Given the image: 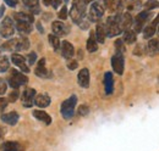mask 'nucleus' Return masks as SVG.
I'll use <instances>...</instances> for the list:
<instances>
[{
    "label": "nucleus",
    "mask_w": 159,
    "mask_h": 151,
    "mask_svg": "<svg viewBox=\"0 0 159 151\" xmlns=\"http://www.w3.org/2000/svg\"><path fill=\"white\" fill-rule=\"evenodd\" d=\"M4 2L6 4V5H9L10 7H15L16 6V0H4Z\"/></svg>",
    "instance_id": "obj_44"
},
{
    "label": "nucleus",
    "mask_w": 159,
    "mask_h": 151,
    "mask_svg": "<svg viewBox=\"0 0 159 151\" xmlns=\"http://www.w3.org/2000/svg\"><path fill=\"white\" fill-rule=\"evenodd\" d=\"M30 48V41L27 38H19V41H17V51L21 50H27Z\"/></svg>",
    "instance_id": "obj_33"
},
{
    "label": "nucleus",
    "mask_w": 159,
    "mask_h": 151,
    "mask_svg": "<svg viewBox=\"0 0 159 151\" xmlns=\"http://www.w3.org/2000/svg\"><path fill=\"white\" fill-rule=\"evenodd\" d=\"M28 82V78L23 75L22 72H19L16 70L11 71V75L9 77V84L12 89H19L20 85H23Z\"/></svg>",
    "instance_id": "obj_6"
},
{
    "label": "nucleus",
    "mask_w": 159,
    "mask_h": 151,
    "mask_svg": "<svg viewBox=\"0 0 159 151\" xmlns=\"http://www.w3.org/2000/svg\"><path fill=\"white\" fill-rule=\"evenodd\" d=\"M157 34H158V38H159V24H158V28H157Z\"/></svg>",
    "instance_id": "obj_51"
},
{
    "label": "nucleus",
    "mask_w": 159,
    "mask_h": 151,
    "mask_svg": "<svg viewBox=\"0 0 159 151\" xmlns=\"http://www.w3.org/2000/svg\"><path fill=\"white\" fill-rule=\"evenodd\" d=\"M77 82L80 87L82 88H88L89 87V71L88 68H82L77 75Z\"/></svg>",
    "instance_id": "obj_13"
},
{
    "label": "nucleus",
    "mask_w": 159,
    "mask_h": 151,
    "mask_svg": "<svg viewBox=\"0 0 159 151\" xmlns=\"http://www.w3.org/2000/svg\"><path fill=\"white\" fill-rule=\"evenodd\" d=\"M11 61H12L14 65H16L20 68L22 72H25V73H28L30 72V68H28V66L26 63V58L23 56H21L20 54H12Z\"/></svg>",
    "instance_id": "obj_12"
},
{
    "label": "nucleus",
    "mask_w": 159,
    "mask_h": 151,
    "mask_svg": "<svg viewBox=\"0 0 159 151\" xmlns=\"http://www.w3.org/2000/svg\"><path fill=\"white\" fill-rule=\"evenodd\" d=\"M147 50H148L149 55H152V56L158 55L159 54V39H151V40L148 41Z\"/></svg>",
    "instance_id": "obj_22"
},
{
    "label": "nucleus",
    "mask_w": 159,
    "mask_h": 151,
    "mask_svg": "<svg viewBox=\"0 0 159 151\" xmlns=\"http://www.w3.org/2000/svg\"><path fill=\"white\" fill-rule=\"evenodd\" d=\"M58 16H59L60 19H66V17H67V7L66 6H62L61 7V10L59 11Z\"/></svg>",
    "instance_id": "obj_39"
},
{
    "label": "nucleus",
    "mask_w": 159,
    "mask_h": 151,
    "mask_svg": "<svg viewBox=\"0 0 159 151\" xmlns=\"http://www.w3.org/2000/svg\"><path fill=\"white\" fill-rule=\"evenodd\" d=\"M36 90L32 88H27L23 90L21 100H22V105L25 107H32V105L34 104V99H36Z\"/></svg>",
    "instance_id": "obj_8"
},
{
    "label": "nucleus",
    "mask_w": 159,
    "mask_h": 151,
    "mask_svg": "<svg viewBox=\"0 0 159 151\" xmlns=\"http://www.w3.org/2000/svg\"><path fill=\"white\" fill-rule=\"evenodd\" d=\"M79 114L80 116H87L88 112H89V107L87 106V105H81L79 107Z\"/></svg>",
    "instance_id": "obj_38"
},
{
    "label": "nucleus",
    "mask_w": 159,
    "mask_h": 151,
    "mask_svg": "<svg viewBox=\"0 0 159 151\" xmlns=\"http://www.w3.org/2000/svg\"><path fill=\"white\" fill-rule=\"evenodd\" d=\"M22 2H23V5H26L31 10L32 14H39L40 12L39 6H38L39 0H22Z\"/></svg>",
    "instance_id": "obj_26"
},
{
    "label": "nucleus",
    "mask_w": 159,
    "mask_h": 151,
    "mask_svg": "<svg viewBox=\"0 0 159 151\" xmlns=\"http://www.w3.org/2000/svg\"><path fill=\"white\" fill-rule=\"evenodd\" d=\"M34 104L38 106V107H48L50 105V97L48 94H38L36 95V99H34Z\"/></svg>",
    "instance_id": "obj_17"
},
{
    "label": "nucleus",
    "mask_w": 159,
    "mask_h": 151,
    "mask_svg": "<svg viewBox=\"0 0 159 151\" xmlns=\"http://www.w3.org/2000/svg\"><path fill=\"white\" fill-rule=\"evenodd\" d=\"M79 26L81 27V28H82V29H87V28H88V26H89V22H88V21H87L86 19H83L79 23Z\"/></svg>",
    "instance_id": "obj_43"
},
{
    "label": "nucleus",
    "mask_w": 159,
    "mask_h": 151,
    "mask_svg": "<svg viewBox=\"0 0 159 151\" xmlns=\"http://www.w3.org/2000/svg\"><path fill=\"white\" fill-rule=\"evenodd\" d=\"M149 19H151V11H148V10L141 11L139 15L135 17V19H134V24H132L134 26V31L136 33L142 32L143 28H144V24L148 22Z\"/></svg>",
    "instance_id": "obj_5"
},
{
    "label": "nucleus",
    "mask_w": 159,
    "mask_h": 151,
    "mask_svg": "<svg viewBox=\"0 0 159 151\" xmlns=\"http://www.w3.org/2000/svg\"><path fill=\"white\" fill-rule=\"evenodd\" d=\"M0 53H1V48H0Z\"/></svg>",
    "instance_id": "obj_52"
},
{
    "label": "nucleus",
    "mask_w": 159,
    "mask_h": 151,
    "mask_svg": "<svg viewBox=\"0 0 159 151\" xmlns=\"http://www.w3.org/2000/svg\"><path fill=\"white\" fill-rule=\"evenodd\" d=\"M86 15V2L83 0H74L70 10V17L75 23L79 24Z\"/></svg>",
    "instance_id": "obj_2"
},
{
    "label": "nucleus",
    "mask_w": 159,
    "mask_h": 151,
    "mask_svg": "<svg viewBox=\"0 0 159 151\" xmlns=\"http://www.w3.org/2000/svg\"><path fill=\"white\" fill-rule=\"evenodd\" d=\"M33 116H34L38 121L45 123V124H50V123H52V117L45 112V111H43V110H34V111H33Z\"/></svg>",
    "instance_id": "obj_19"
},
{
    "label": "nucleus",
    "mask_w": 159,
    "mask_h": 151,
    "mask_svg": "<svg viewBox=\"0 0 159 151\" xmlns=\"http://www.w3.org/2000/svg\"><path fill=\"white\" fill-rule=\"evenodd\" d=\"M111 66L113 70L118 73V75H122L124 73V66H125V61H124V56L121 53H116L114 56L111 57Z\"/></svg>",
    "instance_id": "obj_9"
},
{
    "label": "nucleus",
    "mask_w": 159,
    "mask_h": 151,
    "mask_svg": "<svg viewBox=\"0 0 159 151\" xmlns=\"http://www.w3.org/2000/svg\"><path fill=\"white\" fill-rule=\"evenodd\" d=\"M15 33V24L10 17H5L0 22V36L2 38H11Z\"/></svg>",
    "instance_id": "obj_7"
},
{
    "label": "nucleus",
    "mask_w": 159,
    "mask_h": 151,
    "mask_svg": "<svg viewBox=\"0 0 159 151\" xmlns=\"http://www.w3.org/2000/svg\"><path fill=\"white\" fill-rule=\"evenodd\" d=\"M14 17L16 21H21V22H27V23H32L34 21V17L32 14H27V12H15Z\"/></svg>",
    "instance_id": "obj_24"
},
{
    "label": "nucleus",
    "mask_w": 159,
    "mask_h": 151,
    "mask_svg": "<svg viewBox=\"0 0 159 151\" xmlns=\"http://www.w3.org/2000/svg\"><path fill=\"white\" fill-rule=\"evenodd\" d=\"M2 134H5V129H2V128H0V138H2V136H4Z\"/></svg>",
    "instance_id": "obj_49"
},
{
    "label": "nucleus",
    "mask_w": 159,
    "mask_h": 151,
    "mask_svg": "<svg viewBox=\"0 0 159 151\" xmlns=\"http://www.w3.org/2000/svg\"><path fill=\"white\" fill-rule=\"evenodd\" d=\"M159 7V1L157 0H147L144 2V9L151 11V10H154V9H158Z\"/></svg>",
    "instance_id": "obj_34"
},
{
    "label": "nucleus",
    "mask_w": 159,
    "mask_h": 151,
    "mask_svg": "<svg viewBox=\"0 0 159 151\" xmlns=\"http://www.w3.org/2000/svg\"><path fill=\"white\" fill-rule=\"evenodd\" d=\"M6 89H7V83L0 78V95H4L6 93Z\"/></svg>",
    "instance_id": "obj_40"
},
{
    "label": "nucleus",
    "mask_w": 159,
    "mask_h": 151,
    "mask_svg": "<svg viewBox=\"0 0 159 151\" xmlns=\"http://www.w3.org/2000/svg\"><path fill=\"white\" fill-rule=\"evenodd\" d=\"M77 66H79V63H77V61H76V60H69V62H67V68H69L70 71L76 70V68H77Z\"/></svg>",
    "instance_id": "obj_41"
},
{
    "label": "nucleus",
    "mask_w": 159,
    "mask_h": 151,
    "mask_svg": "<svg viewBox=\"0 0 159 151\" xmlns=\"http://www.w3.org/2000/svg\"><path fill=\"white\" fill-rule=\"evenodd\" d=\"M104 11H105V7L99 1L92 2L89 9H88V21L89 22H98L103 17Z\"/></svg>",
    "instance_id": "obj_4"
},
{
    "label": "nucleus",
    "mask_w": 159,
    "mask_h": 151,
    "mask_svg": "<svg viewBox=\"0 0 159 151\" xmlns=\"http://www.w3.org/2000/svg\"><path fill=\"white\" fill-rule=\"evenodd\" d=\"M136 32L132 31V29H127V31H124V37L122 40L126 43V44H134L136 41Z\"/></svg>",
    "instance_id": "obj_29"
},
{
    "label": "nucleus",
    "mask_w": 159,
    "mask_h": 151,
    "mask_svg": "<svg viewBox=\"0 0 159 151\" xmlns=\"http://www.w3.org/2000/svg\"><path fill=\"white\" fill-rule=\"evenodd\" d=\"M83 1H84V2H86V4H88V2H92V1H93V0H83Z\"/></svg>",
    "instance_id": "obj_50"
},
{
    "label": "nucleus",
    "mask_w": 159,
    "mask_h": 151,
    "mask_svg": "<svg viewBox=\"0 0 159 151\" xmlns=\"http://www.w3.org/2000/svg\"><path fill=\"white\" fill-rule=\"evenodd\" d=\"M48 39H49V43H50V45L53 46V49H54L55 51H58V50L60 49V46H61V43H60L59 37L52 33V34L48 36Z\"/></svg>",
    "instance_id": "obj_31"
},
{
    "label": "nucleus",
    "mask_w": 159,
    "mask_h": 151,
    "mask_svg": "<svg viewBox=\"0 0 159 151\" xmlns=\"http://www.w3.org/2000/svg\"><path fill=\"white\" fill-rule=\"evenodd\" d=\"M105 31L107 37H116L121 32H124L121 27V14H115L114 16H110L107 19Z\"/></svg>",
    "instance_id": "obj_1"
},
{
    "label": "nucleus",
    "mask_w": 159,
    "mask_h": 151,
    "mask_svg": "<svg viewBox=\"0 0 159 151\" xmlns=\"http://www.w3.org/2000/svg\"><path fill=\"white\" fill-rule=\"evenodd\" d=\"M76 104H77V96L76 95H72L69 99H66L65 101H62L61 107H60V112L65 119H70L74 117Z\"/></svg>",
    "instance_id": "obj_3"
},
{
    "label": "nucleus",
    "mask_w": 159,
    "mask_h": 151,
    "mask_svg": "<svg viewBox=\"0 0 159 151\" xmlns=\"http://www.w3.org/2000/svg\"><path fill=\"white\" fill-rule=\"evenodd\" d=\"M104 89H105V93L108 95H110L113 93L114 78H113V73L111 72H105V75H104Z\"/></svg>",
    "instance_id": "obj_15"
},
{
    "label": "nucleus",
    "mask_w": 159,
    "mask_h": 151,
    "mask_svg": "<svg viewBox=\"0 0 159 151\" xmlns=\"http://www.w3.org/2000/svg\"><path fill=\"white\" fill-rule=\"evenodd\" d=\"M153 23H154V24H157V26L159 24V15L157 16V17H156V19H154V21H153Z\"/></svg>",
    "instance_id": "obj_48"
},
{
    "label": "nucleus",
    "mask_w": 159,
    "mask_h": 151,
    "mask_svg": "<svg viewBox=\"0 0 159 151\" xmlns=\"http://www.w3.org/2000/svg\"><path fill=\"white\" fill-rule=\"evenodd\" d=\"M105 37H107L105 24L98 23V24H97V28H96V39H97V41L104 43V41H105Z\"/></svg>",
    "instance_id": "obj_21"
},
{
    "label": "nucleus",
    "mask_w": 159,
    "mask_h": 151,
    "mask_svg": "<svg viewBox=\"0 0 159 151\" xmlns=\"http://www.w3.org/2000/svg\"><path fill=\"white\" fill-rule=\"evenodd\" d=\"M60 49H61V55L64 56V58H66V60H71L74 57V55H75V48L67 40H64L61 43Z\"/></svg>",
    "instance_id": "obj_11"
},
{
    "label": "nucleus",
    "mask_w": 159,
    "mask_h": 151,
    "mask_svg": "<svg viewBox=\"0 0 159 151\" xmlns=\"http://www.w3.org/2000/svg\"><path fill=\"white\" fill-rule=\"evenodd\" d=\"M10 67V62H9V58L7 57H1L0 58V73L2 72H6Z\"/></svg>",
    "instance_id": "obj_35"
},
{
    "label": "nucleus",
    "mask_w": 159,
    "mask_h": 151,
    "mask_svg": "<svg viewBox=\"0 0 159 151\" xmlns=\"http://www.w3.org/2000/svg\"><path fill=\"white\" fill-rule=\"evenodd\" d=\"M132 24H134V19H132L130 12H125V14L121 15V27H122V31L131 29Z\"/></svg>",
    "instance_id": "obj_18"
},
{
    "label": "nucleus",
    "mask_w": 159,
    "mask_h": 151,
    "mask_svg": "<svg viewBox=\"0 0 159 151\" xmlns=\"http://www.w3.org/2000/svg\"><path fill=\"white\" fill-rule=\"evenodd\" d=\"M17 41H19V38L9 39L7 41H5V43L1 45V50H6V51H17Z\"/></svg>",
    "instance_id": "obj_20"
},
{
    "label": "nucleus",
    "mask_w": 159,
    "mask_h": 151,
    "mask_svg": "<svg viewBox=\"0 0 159 151\" xmlns=\"http://www.w3.org/2000/svg\"><path fill=\"white\" fill-rule=\"evenodd\" d=\"M114 45H115L116 53H121V54L125 53V41H124L122 39H116Z\"/></svg>",
    "instance_id": "obj_36"
},
{
    "label": "nucleus",
    "mask_w": 159,
    "mask_h": 151,
    "mask_svg": "<svg viewBox=\"0 0 159 151\" xmlns=\"http://www.w3.org/2000/svg\"><path fill=\"white\" fill-rule=\"evenodd\" d=\"M104 4L109 11L114 12L120 9V6L122 5V0H104Z\"/></svg>",
    "instance_id": "obj_27"
},
{
    "label": "nucleus",
    "mask_w": 159,
    "mask_h": 151,
    "mask_svg": "<svg viewBox=\"0 0 159 151\" xmlns=\"http://www.w3.org/2000/svg\"><path fill=\"white\" fill-rule=\"evenodd\" d=\"M52 31H53V34L58 37H64L69 33V27L62 21H54L52 23Z\"/></svg>",
    "instance_id": "obj_10"
},
{
    "label": "nucleus",
    "mask_w": 159,
    "mask_h": 151,
    "mask_svg": "<svg viewBox=\"0 0 159 151\" xmlns=\"http://www.w3.org/2000/svg\"><path fill=\"white\" fill-rule=\"evenodd\" d=\"M16 29L20 32L21 34H30L32 32V24L27 23V22L16 21Z\"/></svg>",
    "instance_id": "obj_23"
},
{
    "label": "nucleus",
    "mask_w": 159,
    "mask_h": 151,
    "mask_svg": "<svg viewBox=\"0 0 159 151\" xmlns=\"http://www.w3.org/2000/svg\"><path fill=\"white\" fill-rule=\"evenodd\" d=\"M19 117H20L19 113L15 112V111H11V112H9V113H4V114L1 116V121L5 122V123H7V124H10V126H14V124L17 123Z\"/></svg>",
    "instance_id": "obj_16"
},
{
    "label": "nucleus",
    "mask_w": 159,
    "mask_h": 151,
    "mask_svg": "<svg viewBox=\"0 0 159 151\" xmlns=\"http://www.w3.org/2000/svg\"><path fill=\"white\" fill-rule=\"evenodd\" d=\"M43 2H44V5H45V6L52 5V0H43Z\"/></svg>",
    "instance_id": "obj_47"
},
{
    "label": "nucleus",
    "mask_w": 159,
    "mask_h": 151,
    "mask_svg": "<svg viewBox=\"0 0 159 151\" xmlns=\"http://www.w3.org/2000/svg\"><path fill=\"white\" fill-rule=\"evenodd\" d=\"M20 96V93H19V89H12V92L9 94V97H7V101L10 102H15Z\"/></svg>",
    "instance_id": "obj_37"
},
{
    "label": "nucleus",
    "mask_w": 159,
    "mask_h": 151,
    "mask_svg": "<svg viewBox=\"0 0 159 151\" xmlns=\"http://www.w3.org/2000/svg\"><path fill=\"white\" fill-rule=\"evenodd\" d=\"M4 11H5V6H4V5H1V6H0V19H1V16H2Z\"/></svg>",
    "instance_id": "obj_46"
},
{
    "label": "nucleus",
    "mask_w": 159,
    "mask_h": 151,
    "mask_svg": "<svg viewBox=\"0 0 159 151\" xmlns=\"http://www.w3.org/2000/svg\"><path fill=\"white\" fill-rule=\"evenodd\" d=\"M60 4H61V0H52V5H53L54 9H58L60 6Z\"/></svg>",
    "instance_id": "obj_45"
},
{
    "label": "nucleus",
    "mask_w": 159,
    "mask_h": 151,
    "mask_svg": "<svg viewBox=\"0 0 159 151\" xmlns=\"http://www.w3.org/2000/svg\"><path fill=\"white\" fill-rule=\"evenodd\" d=\"M1 151H23L22 146L16 141H7L2 145Z\"/></svg>",
    "instance_id": "obj_28"
},
{
    "label": "nucleus",
    "mask_w": 159,
    "mask_h": 151,
    "mask_svg": "<svg viewBox=\"0 0 159 151\" xmlns=\"http://www.w3.org/2000/svg\"><path fill=\"white\" fill-rule=\"evenodd\" d=\"M27 61H28L30 65L36 63V61H37V54L36 53H30L28 56H27Z\"/></svg>",
    "instance_id": "obj_42"
},
{
    "label": "nucleus",
    "mask_w": 159,
    "mask_h": 151,
    "mask_svg": "<svg viewBox=\"0 0 159 151\" xmlns=\"http://www.w3.org/2000/svg\"><path fill=\"white\" fill-rule=\"evenodd\" d=\"M87 50H88L89 53H94V51L98 50L97 39H94L93 36H91V37L88 38V40H87Z\"/></svg>",
    "instance_id": "obj_32"
},
{
    "label": "nucleus",
    "mask_w": 159,
    "mask_h": 151,
    "mask_svg": "<svg viewBox=\"0 0 159 151\" xmlns=\"http://www.w3.org/2000/svg\"><path fill=\"white\" fill-rule=\"evenodd\" d=\"M34 73H36V76L40 77V78H48V77L50 76V72H49L48 68L45 67V58H44V57L39 60V62H38V65H37V68H36Z\"/></svg>",
    "instance_id": "obj_14"
},
{
    "label": "nucleus",
    "mask_w": 159,
    "mask_h": 151,
    "mask_svg": "<svg viewBox=\"0 0 159 151\" xmlns=\"http://www.w3.org/2000/svg\"><path fill=\"white\" fill-rule=\"evenodd\" d=\"M157 24H154L153 22L151 23V24H148V26H146L144 28H143V38L144 39H151V38L154 36V33L157 32Z\"/></svg>",
    "instance_id": "obj_25"
},
{
    "label": "nucleus",
    "mask_w": 159,
    "mask_h": 151,
    "mask_svg": "<svg viewBox=\"0 0 159 151\" xmlns=\"http://www.w3.org/2000/svg\"><path fill=\"white\" fill-rule=\"evenodd\" d=\"M141 0H125V7L129 11H134V10H139L141 7Z\"/></svg>",
    "instance_id": "obj_30"
}]
</instances>
